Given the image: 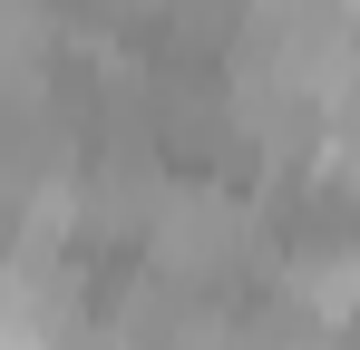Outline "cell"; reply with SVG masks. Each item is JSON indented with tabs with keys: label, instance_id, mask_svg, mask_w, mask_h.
Masks as SVG:
<instances>
[{
	"label": "cell",
	"instance_id": "6da1fadb",
	"mask_svg": "<svg viewBox=\"0 0 360 350\" xmlns=\"http://www.w3.org/2000/svg\"><path fill=\"white\" fill-rule=\"evenodd\" d=\"M146 263L195 292H224L243 273H273L283 243H273V214L253 195H224V175H185V185H166V205L146 224Z\"/></svg>",
	"mask_w": 360,
	"mask_h": 350
},
{
	"label": "cell",
	"instance_id": "7a4b0ae2",
	"mask_svg": "<svg viewBox=\"0 0 360 350\" xmlns=\"http://www.w3.org/2000/svg\"><path fill=\"white\" fill-rule=\"evenodd\" d=\"M68 20L49 0H0V78H30V68H59Z\"/></svg>",
	"mask_w": 360,
	"mask_h": 350
},
{
	"label": "cell",
	"instance_id": "3957f363",
	"mask_svg": "<svg viewBox=\"0 0 360 350\" xmlns=\"http://www.w3.org/2000/svg\"><path fill=\"white\" fill-rule=\"evenodd\" d=\"M321 185L360 195V68L331 88V108H321Z\"/></svg>",
	"mask_w": 360,
	"mask_h": 350
},
{
	"label": "cell",
	"instance_id": "277c9868",
	"mask_svg": "<svg viewBox=\"0 0 360 350\" xmlns=\"http://www.w3.org/2000/svg\"><path fill=\"white\" fill-rule=\"evenodd\" d=\"M166 10H176V0H88V30L136 39V30H166Z\"/></svg>",
	"mask_w": 360,
	"mask_h": 350
}]
</instances>
